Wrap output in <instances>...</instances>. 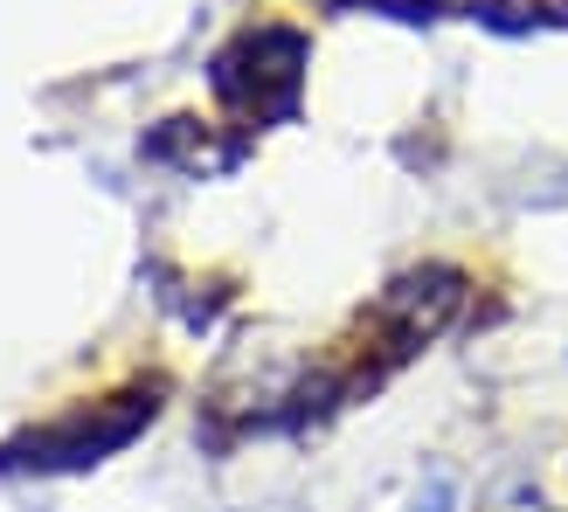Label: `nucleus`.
I'll return each instance as SVG.
<instances>
[{
  "instance_id": "f257e3e1",
  "label": "nucleus",
  "mask_w": 568,
  "mask_h": 512,
  "mask_svg": "<svg viewBox=\"0 0 568 512\" xmlns=\"http://www.w3.org/2000/svg\"><path fill=\"white\" fill-rule=\"evenodd\" d=\"M160 395H166L160 381H132L125 395H104V402H83L42 422V430H21L14 443H0V478H63V471H91L104 458H119L132 437L153 430Z\"/></svg>"
},
{
  "instance_id": "f03ea898",
  "label": "nucleus",
  "mask_w": 568,
  "mask_h": 512,
  "mask_svg": "<svg viewBox=\"0 0 568 512\" xmlns=\"http://www.w3.org/2000/svg\"><path fill=\"white\" fill-rule=\"evenodd\" d=\"M305 55H312V42L298 28L257 21V28H243L230 49H215L209 83H215L222 111H236L243 125H284V119H298Z\"/></svg>"
},
{
  "instance_id": "7ed1b4c3",
  "label": "nucleus",
  "mask_w": 568,
  "mask_h": 512,
  "mask_svg": "<svg viewBox=\"0 0 568 512\" xmlns=\"http://www.w3.org/2000/svg\"><path fill=\"white\" fill-rule=\"evenodd\" d=\"M458 305H465V270L458 264H423L409 277H395L382 305H375V339H382V367L388 360H403L416 347H430V339L458 319Z\"/></svg>"
},
{
  "instance_id": "20e7f679",
  "label": "nucleus",
  "mask_w": 568,
  "mask_h": 512,
  "mask_svg": "<svg viewBox=\"0 0 568 512\" xmlns=\"http://www.w3.org/2000/svg\"><path fill=\"white\" fill-rule=\"evenodd\" d=\"M409 512H450V485H430V492H423Z\"/></svg>"
}]
</instances>
